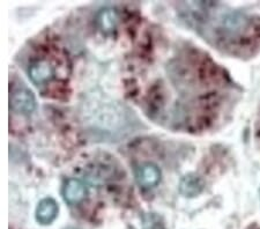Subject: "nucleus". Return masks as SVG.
Returning <instances> with one entry per match:
<instances>
[{
  "label": "nucleus",
  "mask_w": 260,
  "mask_h": 229,
  "mask_svg": "<svg viewBox=\"0 0 260 229\" xmlns=\"http://www.w3.org/2000/svg\"><path fill=\"white\" fill-rule=\"evenodd\" d=\"M142 229H167L165 221L156 213H147L142 216Z\"/></svg>",
  "instance_id": "obj_8"
},
{
  "label": "nucleus",
  "mask_w": 260,
  "mask_h": 229,
  "mask_svg": "<svg viewBox=\"0 0 260 229\" xmlns=\"http://www.w3.org/2000/svg\"><path fill=\"white\" fill-rule=\"evenodd\" d=\"M87 194V189L85 184L81 181L77 180V178H71L67 181L62 189V195L66 203L71 204V205H75V204L80 203L83 201Z\"/></svg>",
  "instance_id": "obj_5"
},
{
  "label": "nucleus",
  "mask_w": 260,
  "mask_h": 229,
  "mask_svg": "<svg viewBox=\"0 0 260 229\" xmlns=\"http://www.w3.org/2000/svg\"><path fill=\"white\" fill-rule=\"evenodd\" d=\"M11 107L19 114H31L36 108V100L32 91L28 88H19L14 90L11 96Z\"/></svg>",
  "instance_id": "obj_2"
},
{
  "label": "nucleus",
  "mask_w": 260,
  "mask_h": 229,
  "mask_svg": "<svg viewBox=\"0 0 260 229\" xmlns=\"http://www.w3.org/2000/svg\"><path fill=\"white\" fill-rule=\"evenodd\" d=\"M58 212H59V206L53 198L42 199L35 212L37 222L41 224H50L57 218Z\"/></svg>",
  "instance_id": "obj_3"
},
{
  "label": "nucleus",
  "mask_w": 260,
  "mask_h": 229,
  "mask_svg": "<svg viewBox=\"0 0 260 229\" xmlns=\"http://www.w3.org/2000/svg\"><path fill=\"white\" fill-rule=\"evenodd\" d=\"M28 74L36 86L45 85V83L51 81L56 76V68L53 66L51 60L41 58V59L35 60L29 66Z\"/></svg>",
  "instance_id": "obj_1"
},
{
  "label": "nucleus",
  "mask_w": 260,
  "mask_h": 229,
  "mask_svg": "<svg viewBox=\"0 0 260 229\" xmlns=\"http://www.w3.org/2000/svg\"><path fill=\"white\" fill-rule=\"evenodd\" d=\"M67 229H75V228H67Z\"/></svg>",
  "instance_id": "obj_9"
},
{
  "label": "nucleus",
  "mask_w": 260,
  "mask_h": 229,
  "mask_svg": "<svg viewBox=\"0 0 260 229\" xmlns=\"http://www.w3.org/2000/svg\"><path fill=\"white\" fill-rule=\"evenodd\" d=\"M204 181L193 174L185 175L179 182V192L185 197L192 198L200 194L204 190Z\"/></svg>",
  "instance_id": "obj_6"
},
{
  "label": "nucleus",
  "mask_w": 260,
  "mask_h": 229,
  "mask_svg": "<svg viewBox=\"0 0 260 229\" xmlns=\"http://www.w3.org/2000/svg\"><path fill=\"white\" fill-rule=\"evenodd\" d=\"M98 22L101 30L106 32V34H109V32H112L116 29L117 22H118V14L112 8H107V10H103L99 14Z\"/></svg>",
  "instance_id": "obj_7"
},
{
  "label": "nucleus",
  "mask_w": 260,
  "mask_h": 229,
  "mask_svg": "<svg viewBox=\"0 0 260 229\" xmlns=\"http://www.w3.org/2000/svg\"><path fill=\"white\" fill-rule=\"evenodd\" d=\"M136 178L142 187H153L161 180V172L157 166L145 163L136 170Z\"/></svg>",
  "instance_id": "obj_4"
}]
</instances>
